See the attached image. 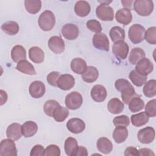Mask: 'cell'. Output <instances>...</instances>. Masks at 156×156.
I'll list each match as a JSON object with an SVG mask.
<instances>
[{
  "label": "cell",
  "instance_id": "6da1fadb",
  "mask_svg": "<svg viewBox=\"0 0 156 156\" xmlns=\"http://www.w3.org/2000/svg\"><path fill=\"white\" fill-rule=\"evenodd\" d=\"M38 24L41 30L49 31L52 29L55 24V18L54 13L50 10H45L40 15Z\"/></svg>",
  "mask_w": 156,
  "mask_h": 156
},
{
  "label": "cell",
  "instance_id": "7a4b0ae2",
  "mask_svg": "<svg viewBox=\"0 0 156 156\" xmlns=\"http://www.w3.org/2000/svg\"><path fill=\"white\" fill-rule=\"evenodd\" d=\"M133 9L140 16H149L153 11L154 3L151 0H136L134 1Z\"/></svg>",
  "mask_w": 156,
  "mask_h": 156
},
{
  "label": "cell",
  "instance_id": "3957f363",
  "mask_svg": "<svg viewBox=\"0 0 156 156\" xmlns=\"http://www.w3.org/2000/svg\"><path fill=\"white\" fill-rule=\"evenodd\" d=\"M145 32V29L143 26L139 24H133L129 30V38L133 43H140L144 39Z\"/></svg>",
  "mask_w": 156,
  "mask_h": 156
},
{
  "label": "cell",
  "instance_id": "277c9868",
  "mask_svg": "<svg viewBox=\"0 0 156 156\" xmlns=\"http://www.w3.org/2000/svg\"><path fill=\"white\" fill-rule=\"evenodd\" d=\"M65 102L67 108L74 110L80 107L83 102V98L79 93L73 91L66 95Z\"/></svg>",
  "mask_w": 156,
  "mask_h": 156
},
{
  "label": "cell",
  "instance_id": "5b68a950",
  "mask_svg": "<svg viewBox=\"0 0 156 156\" xmlns=\"http://www.w3.org/2000/svg\"><path fill=\"white\" fill-rule=\"evenodd\" d=\"M1 156H16L17 149L13 140L10 138L4 139L0 144Z\"/></svg>",
  "mask_w": 156,
  "mask_h": 156
},
{
  "label": "cell",
  "instance_id": "8992f818",
  "mask_svg": "<svg viewBox=\"0 0 156 156\" xmlns=\"http://www.w3.org/2000/svg\"><path fill=\"white\" fill-rule=\"evenodd\" d=\"M97 17L102 21H112L114 18V11L108 4H101L96 9Z\"/></svg>",
  "mask_w": 156,
  "mask_h": 156
},
{
  "label": "cell",
  "instance_id": "52a82bcc",
  "mask_svg": "<svg viewBox=\"0 0 156 156\" xmlns=\"http://www.w3.org/2000/svg\"><path fill=\"white\" fill-rule=\"evenodd\" d=\"M129 51V46L124 41H116L114 43L112 47L113 54L116 58L121 60H124L127 58Z\"/></svg>",
  "mask_w": 156,
  "mask_h": 156
},
{
  "label": "cell",
  "instance_id": "ba28073f",
  "mask_svg": "<svg viewBox=\"0 0 156 156\" xmlns=\"http://www.w3.org/2000/svg\"><path fill=\"white\" fill-rule=\"evenodd\" d=\"M155 130L153 127L148 126L140 130L137 134L139 141L143 144H149L155 138Z\"/></svg>",
  "mask_w": 156,
  "mask_h": 156
},
{
  "label": "cell",
  "instance_id": "9c48e42d",
  "mask_svg": "<svg viewBox=\"0 0 156 156\" xmlns=\"http://www.w3.org/2000/svg\"><path fill=\"white\" fill-rule=\"evenodd\" d=\"M92 41L96 48L104 51H109V40L105 34L96 33L94 35Z\"/></svg>",
  "mask_w": 156,
  "mask_h": 156
},
{
  "label": "cell",
  "instance_id": "30bf717a",
  "mask_svg": "<svg viewBox=\"0 0 156 156\" xmlns=\"http://www.w3.org/2000/svg\"><path fill=\"white\" fill-rule=\"evenodd\" d=\"M48 45L50 50L55 54H60L65 50V42L58 36L51 37L48 40Z\"/></svg>",
  "mask_w": 156,
  "mask_h": 156
},
{
  "label": "cell",
  "instance_id": "8fae6325",
  "mask_svg": "<svg viewBox=\"0 0 156 156\" xmlns=\"http://www.w3.org/2000/svg\"><path fill=\"white\" fill-rule=\"evenodd\" d=\"M62 35L68 40H73L77 38L79 34L78 27L71 23L65 24L61 30Z\"/></svg>",
  "mask_w": 156,
  "mask_h": 156
},
{
  "label": "cell",
  "instance_id": "7c38bea8",
  "mask_svg": "<svg viewBox=\"0 0 156 156\" xmlns=\"http://www.w3.org/2000/svg\"><path fill=\"white\" fill-rule=\"evenodd\" d=\"M153 69L154 66L151 61L144 57L136 64L135 70L142 75L147 76L153 71Z\"/></svg>",
  "mask_w": 156,
  "mask_h": 156
},
{
  "label": "cell",
  "instance_id": "4fadbf2b",
  "mask_svg": "<svg viewBox=\"0 0 156 156\" xmlns=\"http://www.w3.org/2000/svg\"><path fill=\"white\" fill-rule=\"evenodd\" d=\"M75 84V79L73 76L69 74H62L58 77L57 85L63 90H69L71 89Z\"/></svg>",
  "mask_w": 156,
  "mask_h": 156
},
{
  "label": "cell",
  "instance_id": "5bb4252c",
  "mask_svg": "<svg viewBox=\"0 0 156 156\" xmlns=\"http://www.w3.org/2000/svg\"><path fill=\"white\" fill-rule=\"evenodd\" d=\"M46 88L44 84L39 80L32 82L29 85V91L30 96L34 98H40L45 93Z\"/></svg>",
  "mask_w": 156,
  "mask_h": 156
},
{
  "label": "cell",
  "instance_id": "9a60e30c",
  "mask_svg": "<svg viewBox=\"0 0 156 156\" xmlns=\"http://www.w3.org/2000/svg\"><path fill=\"white\" fill-rule=\"evenodd\" d=\"M66 127L71 133L78 134L84 130L85 124L83 121L81 119L74 118L68 120L66 123Z\"/></svg>",
  "mask_w": 156,
  "mask_h": 156
},
{
  "label": "cell",
  "instance_id": "2e32d148",
  "mask_svg": "<svg viewBox=\"0 0 156 156\" xmlns=\"http://www.w3.org/2000/svg\"><path fill=\"white\" fill-rule=\"evenodd\" d=\"M107 90L102 85H96L91 90V96L92 99L97 102L104 101L107 97Z\"/></svg>",
  "mask_w": 156,
  "mask_h": 156
},
{
  "label": "cell",
  "instance_id": "e0dca14e",
  "mask_svg": "<svg viewBox=\"0 0 156 156\" xmlns=\"http://www.w3.org/2000/svg\"><path fill=\"white\" fill-rule=\"evenodd\" d=\"M21 126L18 123H12L10 124L6 130V135L8 138L16 141L19 140L22 135Z\"/></svg>",
  "mask_w": 156,
  "mask_h": 156
},
{
  "label": "cell",
  "instance_id": "ac0fdd59",
  "mask_svg": "<svg viewBox=\"0 0 156 156\" xmlns=\"http://www.w3.org/2000/svg\"><path fill=\"white\" fill-rule=\"evenodd\" d=\"M117 22L123 25L129 24L132 20V15L130 10L127 9H121L118 10L115 15Z\"/></svg>",
  "mask_w": 156,
  "mask_h": 156
},
{
  "label": "cell",
  "instance_id": "d6986e66",
  "mask_svg": "<svg viewBox=\"0 0 156 156\" xmlns=\"http://www.w3.org/2000/svg\"><path fill=\"white\" fill-rule=\"evenodd\" d=\"M79 146L77 140L73 137H68L66 139L64 144L65 153L68 156H76Z\"/></svg>",
  "mask_w": 156,
  "mask_h": 156
},
{
  "label": "cell",
  "instance_id": "ffe728a7",
  "mask_svg": "<svg viewBox=\"0 0 156 156\" xmlns=\"http://www.w3.org/2000/svg\"><path fill=\"white\" fill-rule=\"evenodd\" d=\"M91 10L90 4L86 1H78L74 5L75 13L80 17L87 16Z\"/></svg>",
  "mask_w": 156,
  "mask_h": 156
},
{
  "label": "cell",
  "instance_id": "44dd1931",
  "mask_svg": "<svg viewBox=\"0 0 156 156\" xmlns=\"http://www.w3.org/2000/svg\"><path fill=\"white\" fill-rule=\"evenodd\" d=\"M96 146L98 150L104 154H108L113 149L112 143L105 137L99 138L97 141Z\"/></svg>",
  "mask_w": 156,
  "mask_h": 156
},
{
  "label": "cell",
  "instance_id": "7402d4cb",
  "mask_svg": "<svg viewBox=\"0 0 156 156\" xmlns=\"http://www.w3.org/2000/svg\"><path fill=\"white\" fill-rule=\"evenodd\" d=\"M99 76V72L96 68L93 66H88L85 71L81 74L82 79L87 83H92L95 82Z\"/></svg>",
  "mask_w": 156,
  "mask_h": 156
},
{
  "label": "cell",
  "instance_id": "603a6c76",
  "mask_svg": "<svg viewBox=\"0 0 156 156\" xmlns=\"http://www.w3.org/2000/svg\"><path fill=\"white\" fill-rule=\"evenodd\" d=\"M21 130L22 134L24 137H31L37 133L38 130V126L35 122L28 121L25 122L21 126Z\"/></svg>",
  "mask_w": 156,
  "mask_h": 156
},
{
  "label": "cell",
  "instance_id": "cb8c5ba5",
  "mask_svg": "<svg viewBox=\"0 0 156 156\" xmlns=\"http://www.w3.org/2000/svg\"><path fill=\"white\" fill-rule=\"evenodd\" d=\"M29 57L33 62L41 63L44 61V54L40 48L33 46L29 50Z\"/></svg>",
  "mask_w": 156,
  "mask_h": 156
},
{
  "label": "cell",
  "instance_id": "d4e9b609",
  "mask_svg": "<svg viewBox=\"0 0 156 156\" xmlns=\"http://www.w3.org/2000/svg\"><path fill=\"white\" fill-rule=\"evenodd\" d=\"M70 66L71 70L78 74H82L87 68L86 62L81 58H73L71 62Z\"/></svg>",
  "mask_w": 156,
  "mask_h": 156
},
{
  "label": "cell",
  "instance_id": "484cf974",
  "mask_svg": "<svg viewBox=\"0 0 156 156\" xmlns=\"http://www.w3.org/2000/svg\"><path fill=\"white\" fill-rule=\"evenodd\" d=\"M124 104L118 98H112L108 102L107 108L108 111L115 115L121 113L124 110Z\"/></svg>",
  "mask_w": 156,
  "mask_h": 156
},
{
  "label": "cell",
  "instance_id": "4316f807",
  "mask_svg": "<svg viewBox=\"0 0 156 156\" xmlns=\"http://www.w3.org/2000/svg\"><path fill=\"white\" fill-rule=\"evenodd\" d=\"M11 57L13 62L18 63L19 62L26 60V51L24 48L21 45L15 46L11 51Z\"/></svg>",
  "mask_w": 156,
  "mask_h": 156
},
{
  "label": "cell",
  "instance_id": "83f0119b",
  "mask_svg": "<svg viewBox=\"0 0 156 156\" xmlns=\"http://www.w3.org/2000/svg\"><path fill=\"white\" fill-rule=\"evenodd\" d=\"M128 136V130L124 126H116L113 133V138L116 143H123Z\"/></svg>",
  "mask_w": 156,
  "mask_h": 156
},
{
  "label": "cell",
  "instance_id": "f1b7e54d",
  "mask_svg": "<svg viewBox=\"0 0 156 156\" xmlns=\"http://www.w3.org/2000/svg\"><path fill=\"white\" fill-rule=\"evenodd\" d=\"M16 69L26 74L34 75L36 74V71L34 66L26 60H23L19 62L16 65Z\"/></svg>",
  "mask_w": 156,
  "mask_h": 156
},
{
  "label": "cell",
  "instance_id": "f546056e",
  "mask_svg": "<svg viewBox=\"0 0 156 156\" xmlns=\"http://www.w3.org/2000/svg\"><path fill=\"white\" fill-rule=\"evenodd\" d=\"M132 124L136 127H141L146 124L149 119V116L145 113L142 112L133 115L130 117Z\"/></svg>",
  "mask_w": 156,
  "mask_h": 156
},
{
  "label": "cell",
  "instance_id": "4dcf8cb0",
  "mask_svg": "<svg viewBox=\"0 0 156 156\" xmlns=\"http://www.w3.org/2000/svg\"><path fill=\"white\" fill-rule=\"evenodd\" d=\"M144 51L140 48H133L129 57V61L132 65H136L140 60L145 57Z\"/></svg>",
  "mask_w": 156,
  "mask_h": 156
},
{
  "label": "cell",
  "instance_id": "1f68e13d",
  "mask_svg": "<svg viewBox=\"0 0 156 156\" xmlns=\"http://www.w3.org/2000/svg\"><path fill=\"white\" fill-rule=\"evenodd\" d=\"M129 77L133 84L136 87H141L145 84L147 79V76L142 75L136 72L135 69L130 71Z\"/></svg>",
  "mask_w": 156,
  "mask_h": 156
},
{
  "label": "cell",
  "instance_id": "d6a6232c",
  "mask_svg": "<svg viewBox=\"0 0 156 156\" xmlns=\"http://www.w3.org/2000/svg\"><path fill=\"white\" fill-rule=\"evenodd\" d=\"M2 30L7 35H14L19 31L18 24L13 21H9L4 23L1 26Z\"/></svg>",
  "mask_w": 156,
  "mask_h": 156
},
{
  "label": "cell",
  "instance_id": "836d02e7",
  "mask_svg": "<svg viewBox=\"0 0 156 156\" xmlns=\"http://www.w3.org/2000/svg\"><path fill=\"white\" fill-rule=\"evenodd\" d=\"M110 37L113 42L124 41L125 38V31L119 26L113 27L109 32Z\"/></svg>",
  "mask_w": 156,
  "mask_h": 156
},
{
  "label": "cell",
  "instance_id": "e575fe53",
  "mask_svg": "<svg viewBox=\"0 0 156 156\" xmlns=\"http://www.w3.org/2000/svg\"><path fill=\"white\" fill-rule=\"evenodd\" d=\"M24 5L27 12L31 14H35L40 10L41 2L40 0H26Z\"/></svg>",
  "mask_w": 156,
  "mask_h": 156
},
{
  "label": "cell",
  "instance_id": "d590c367",
  "mask_svg": "<svg viewBox=\"0 0 156 156\" xmlns=\"http://www.w3.org/2000/svg\"><path fill=\"white\" fill-rule=\"evenodd\" d=\"M68 110L66 108L63 107L60 105L54 110L52 117H53L56 121L60 122L65 121L68 116Z\"/></svg>",
  "mask_w": 156,
  "mask_h": 156
},
{
  "label": "cell",
  "instance_id": "8d00e7d4",
  "mask_svg": "<svg viewBox=\"0 0 156 156\" xmlns=\"http://www.w3.org/2000/svg\"><path fill=\"white\" fill-rule=\"evenodd\" d=\"M143 93L147 98H152L156 94V80L152 79L146 82L143 87Z\"/></svg>",
  "mask_w": 156,
  "mask_h": 156
},
{
  "label": "cell",
  "instance_id": "74e56055",
  "mask_svg": "<svg viewBox=\"0 0 156 156\" xmlns=\"http://www.w3.org/2000/svg\"><path fill=\"white\" fill-rule=\"evenodd\" d=\"M128 104L129 110L133 113L138 112L141 110L144 106V102L143 100L140 98V96L133 98Z\"/></svg>",
  "mask_w": 156,
  "mask_h": 156
},
{
  "label": "cell",
  "instance_id": "f35d334b",
  "mask_svg": "<svg viewBox=\"0 0 156 156\" xmlns=\"http://www.w3.org/2000/svg\"><path fill=\"white\" fill-rule=\"evenodd\" d=\"M121 96V98H122L123 102L125 104H128L133 98H134L135 97L138 96L139 95L135 93V89H134L132 85V86L127 88L126 89L124 90L123 91H122Z\"/></svg>",
  "mask_w": 156,
  "mask_h": 156
},
{
  "label": "cell",
  "instance_id": "ab89813d",
  "mask_svg": "<svg viewBox=\"0 0 156 156\" xmlns=\"http://www.w3.org/2000/svg\"><path fill=\"white\" fill-rule=\"evenodd\" d=\"M60 105L59 103L53 99H50L46 101L43 105V110L44 112L48 116L52 117V113L54 111V110L58 106Z\"/></svg>",
  "mask_w": 156,
  "mask_h": 156
},
{
  "label": "cell",
  "instance_id": "60d3db41",
  "mask_svg": "<svg viewBox=\"0 0 156 156\" xmlns=\"http://www.w3.org/2000/svg\"><path fill=\"white\" fill-rule=\"evenodd\" d=\"M144 39L151 44L156 43V27L155 26L151 27L147 29L144 34Z\"/></svg>",
  "mask_w": 156,
  "mask_h": 156
},
{
  "label": "cell",
  "instance_id": "b9f144b4",
  "mask_svg": "<svg viewBox=\"0 0 156 156\" xmlns=\"http://www.w3.org/2000/svg\"><path fill=\"white\" fill-rule=\"evenodd\" d=\"M145 113L149 117H155L156 116V100L155 99L149 101L146 105Z\"/></svg>",
  "mask_w": 156,
  "mask_h": 156
},
{
  "label": "cell",
  "instance_id": "7bdbcfd3",
  "mask_svg": "<svg viewBox=\"0 0 156 156\" xmlns=\"http://www.w3.org/2000/svg\"><path fill=\"white\" fill-rule=\"evenodd\" d=\"M87 27L91 31L95 33H99L102 30L101 23L96 20H90L86 23Z\"/></svg>",
  "mask_w": 156,
  "mask_h": 156
},
{
  "label": "cell",
  "instance_id": "ee69618b",
  "mask_svg": "<svg viewBox=\"0 0 156 156\" xmlns=\"http://www.w3.org/2000/svg\"><path fill=\"white\" fill-rule=\"evenodd\" d=\"M113 124L116 126H124L127 127L129 125L130 120L126 115H120L116 116L113 120Z\"/></svg>",
  "mask_w": 156,
  "mask_h": 156
},
{
  "label": "cell",
  "instance_id": "f6af8a7d",
  "mask_svg": "<svg viewBox=\"0 0 156 156\" xmlns=\"http://www.w3.org/2000/svg\"><path fill=\"white\" fill-rule=\"evenodd\" d=\"M115 86L118 91L121 92L127 88L132 86V84L126 79H119L116 80L115 83Z\"/></svg>",
  "mask_w": 156,
  "mask_h": 156
},
{
  "label": "cell",
  "instance_id": "bcb514c9",
  "mask_svg": "<svg viewBox=\"0 0 156 156\" xmlns=\"http://www.w3.org/2000/svg\"><path fill=\"white\" fill-rule=\"evenodd\" d=\"M46 154L47 156H60V149L55 144H50L45 149Z\"/></svg>",
  "mask_w": 156,
  "mask_h": 156
},
{
  "label": "cell",
  "instance_id": "7dc6e473",
  "mask_svg": "<svg viewBox=\"0 0 156 156\" xmlns=\"http://www.w3.org/2000/svg\"><path fill=\"white\" fill-rule=\"evenodd\" d=\"M60 74L57 71H52L47 76V82L49 84H50L52 86L54 87H57V82L60 77Z\"/></svg>",
  "mask_w": 156,
  "mask_h": 156
},
{
  "label": "cell",
  "instance_id": "c3c4849f",
  "mask_svg": "<svg viewBox=\"0 0 156 156\" xmlns=\"http://www.w3.org/2000/svg\"><path fill=\"white\" fill-rule=\"evenodd\" d=\"M46 151L45 149L43 147V146L40 144H37L34 146L30 153V156H38V155H45Z\"/></svg>",
  "mask_w": 156,
  "mask_h": 156
},
{
  "label": "cell",
  "instance_id": "681fc988",
  "mask_svg": "<svg viewBox=\"0 0 156 156\" xmlns=\"http://www.w3.org/2000/svg\"><path fill=\"white\" fill-rule=\"evenodd\" d=\"M125 155H138V150L134 147H128L124 151Z\"/></svg>",
  "mask_w": 156,
  "mask_h": 156
},
{
  "label": "cell",
  "instance_id": "f907efd6",
  "mask_svg": "<svg viewBox=\"0 0 156 156\" xmlns=\"http://www.w3.org/2000/svg\"><path fill=\"white\" fill-rule=\"evenodd\" d=\"M153 151L148 148H142L138 150V155H154Z\"/></svg>",
  "mask_w": 156,
  "mask_h": 156
},
{
  "label": "cell",
  "instance_id": "816d5d0a",
  "mask_svg": "<svg viewBox=\"0 0 156 156\" xmlns=\"http://www.w3.org/2000/svg\"><path fill=\"white\" fill-rule=\"evenodd\" d=\"M78 155H81V156L88 155V151H87V149L85 147L82 146H79V148L76 152V156H78Z\"/></svg>",
  "mask_w": 156,
  "mask_h": 156
},
{
  "label": "cell",
  "instance_id": "f5cc1de1",
  "mask_svg": "<svg viewBox=\"0 0 156 156\" xmlns=\"http://www.w3.org/2000/svg\"><path fill=\"white\" fill-rule=\"evenodd\" d=\"M0 94H1V105H2L4 104H5L7 100V94L5 91H4L2 90H0Z\"/></svg>",
  "mask_w": 156,
  "mask_h": 156
},
{
  "label": "cell",
  "instance_id": "db71d44e",
  "mask_svg": "<svg viewBox=\"0 0 156 156\" xmlns=\"http://www.w3.org/2000/svg\"><path fill=\"white\" fill-rule=\"evenodd\" d=\"M133 2V1H121V3L123 4V6L125 9H127L130 10L131 9L132 4Z\"/></svg>",
  "mask_w": 156,
  "mask_h": 156
}]
</instances>
